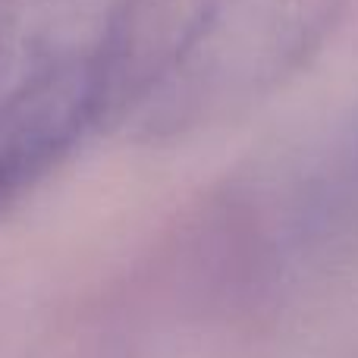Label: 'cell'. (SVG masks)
<instances>
[{"label": "cell", "instance_id": "cell-2", "mask_svg": "<svg viewBox=\"0 0 358 358\" xmlns=\"http://www.w3.org/2000/svg\"><path fill=\"white\" fill-rule=\"evenodd\" d=\"M107 126L104 69L54 73L0 98V210L41 182L92 129Z\"/></svg>", "mask_w": 358, "mask_h": 358}, {"label": "cell", "instance_id": "cell-3", "mask_svg": "<svg viewBox=\"0 0 358 358\" xmlns=\"http://www.w3.org/2000/svg\"><path fill=\"white\" fill-rule=\"evenodd\" d=\"M132 0H0V98L38 79L101 66Z\"/></svg>", "mask_w": 358, "mask_h": 358}, {"label": "cell", "instance_id": "cell-1", "mask_svg": "<svg viewBox=\"0 0 358 358\" xmlns=\"http://www.w3.org/2000/svg\"><path fill=\"white\" fill-rule=\"evenodd\" d=\"M349 0H198L173 57L120 129L176 138L208 129L296 76Z\"/></svg>", "mask_w": 358, "mask_h": 358}]
</instances>
